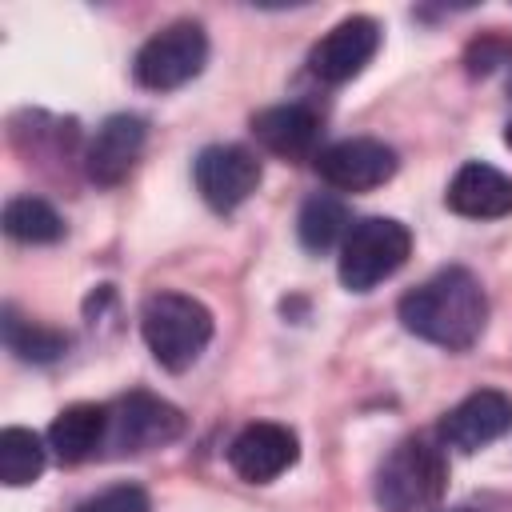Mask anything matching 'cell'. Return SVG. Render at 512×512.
<instances>
[{
	"mask_svg": "<svg viewBox=\"0 0 512 512\" xmlns=\"http://www.w3.org/2000/svg\"><path fill=\"white\" fill-rule=\"evenodd\" d=\"M400 324L448 352H464L488 324V296L468 268H440L424 284L400 296Z\"/></svg>",
	"mask_w": 512,
	"mask_h": 512,
	"instance_id": "obj_1",
	"label": "cell"
},
{
	"mask_svg": "<svg viewBox=\"0 0 512 512\" xmlns=\"http://www.w3.org/2000/svg\"><path fill=\"white\" fill-rule=\"evenodd\" d=\"M140 332L160 368L184 372L212 340V312L184 292H152L140 308Z\"/></svg>",
	"mask_w": 512,
	"mask_h": 512,
	"instance_id": "obj_2",
	"label": "cell"
},
{
	"mask_svg": "<svg viewBox=\"0 0 512 512\" xmlns=\"http://www.w3.org/2000/svg\"><path fill=\"white\" fill-rule=\"evenodd\" d=\"M448 488V460L432 440H400L376 468V504L384 512H432Z\"/></svg>",
	"mask_w": 512,
	"mask_h": 512,
	"instance_id": "obj_3",
	"label": "cell"
},
{
	"mask_svg": "<svg viewBox=\"0 0 512 512\" xmlns=\"http://www.w3.org/2000/svg\"><path fill=\"white\" fill-rule=\"evenodd\" d=\"M412 256V232L392 216H364L340 244V284L348 292H372Z\"/></svg>",
	"mask_w": 512,
	"mask_h": 512,
	"instance_id": "obj_4",
	"label": "cell"
},
{
	"mask_svg": "<svg viewBox=\"0 0 512 512\" xmlns=\"http://www.w3.org/2000/svg\"><path fill=\"white\" fill-rule=\"evenodd\" d=\"M208 64V36L204 24L196 20H172L168 28H160L156 36H148L136 52L132 76L140 88L152 92H172L188 80H196Z\"/></svg>",
	"mask_w": 512,
	"mask_h": 512,
	"instance_id": "obj_5",
	"label": "cell"
},
{
	"mask_svg": "<svg viewBox=\"0 0 512 512\" xmlns=\"http://www.w3.org/2000/svg\"><path fill=\"white\" fill-rule=\"evenodd\" d=\"M180 432H184V412L176 404H168L164 396L136 388L108 408L104 448H112L116 456H136V452H152V448L172 444Z\"/></svg>",
	"mask_w": 512,
	"mask_h": 512,
	"instance_id": "obj_6",
	"label": "cell"
},
{
	"mask_svg": "<svg viewBox=\"0 0 512 512\" xmlns=\"http://www.w3.org/2000/svg\"><path fill=\"white\" fill-rule=\"evenodd\" d=\"M400 160L384 140L372 136H352V140H336L328 148L316 152V172L324 184L340 188V192H368L380 188L396 176Z\"/></svg>",
	"mask_w": 512,
	"mask_h": 512,
	"instance_id": "obj_7",
	"label": "cell"
},
{
	"mask_svg": "<svg viewBox=\"0 0 512 512\" xmlns=\"http://www.w3.org/2000/svg\"><path fill=\"white\" fill-rule=\"evenodd\" d=\"M376 48H380V24L372 16H348L312 44L308 72L324 84H348L372 64Z\"/></svg>",
	"mask_w": 512,
	"mask_h": 512,
	"instance_id": "obj_8",
	"label": "cell"
},
{
	"mask_svg": "<svg viewBox=\"0 0 512 512\" xmlns=\"http://www.w3.org/2000/svg\"><path fill=\"white\" fill-rule=\"evenodd\" d=\"M192 176H196V192L204 196L208 208L232 212V208H240L256 192L260 160L248 148H240V144H208L196 156Z\"/></svg>",
	"mask_w": 512,
	"mask_h": 512,
	"instance_id": "obj_9",
	"label": "cell"
},
{
	"mask_svg": "<svg viewBox=\"0 0 512 512\" xmlns=\"http://www.w3.org/2000/svg\"><path fill=\"white\" fill-rule=\"evenodd\" d=\"M300 456V440L288 424H272V420H256L248 428L236 432V440L228 444V464L240 480L248 484H268L276 476H284Z\"/></svg>",
	"mask_w": 512,
	"mask_h": 512,
	"instance_id": "obj_10",
	"label": "cell"
},
{
	"mask_svg": "<svg viewBox=\"0 0 512 512\" xmlns=\"http://www.w3.org/2000/svg\"><path fill=\"white\" fill-rule=\"evenodd\" d=\"M508 428H512V396L500 388H480L440 420V440L456 452H480L484 444L500 440Z\"/></svg>",
	"mask_w": 512,
	"mask_h": 512,
	"instance_id": "obj_11",
	"label": "cell"
},
{
	"mask_svg": "<svg viewBox=\"0 0 512 512\" xmlns=\"http://www.w3.org/2000/svg\"><path fill=\"white\" fill-rule=\"evenodd\" d=\"M144 140H148V124H144L140 116H128V112L108 116V120L96 128V136L88 140V152H84V172H88V180L100 184V188L120 184V180L132 172V164L140 160Z\"/></svg>",
	"mask_w": 512,
	"mask_h": 512,
	"instance_id": "obj_12",
	"label": "cell"
},
{
	"mask_svg": "<svg viewBox=\"0 0 512 512\" xmlns=\"http://www.w3.org/2000/svg\"><path fill=\"white\" fill-rule=\"evenodd\" d=\"M252 136L280 160H316L320 116L304 104H272L252 116Z\"/></svg>",
	"mask_w": 512,
	"mask_h": 512,
	"instance_id": "obj_13",
	"label": "cell"
},
{
	"mask_svg": "<svg viewBox=\"0 0 512 512\" xmlns=\"http://www.w3.org/2000/svg\"><path fill=\"white\" fill-rule=\"evenodd\" d=\"M448 208L468 216V220H496L512 212V176H504L500 168L484 164V160H468L456 168L448 192H444Z\"/></svg>",
	"mask_w": 512,
	"mask_h": 512,
	"instance_id": "obj_14",
	"label": "cell"
},
{
	"mask_svg": "<svg viewBox=\"0 0 512 512\" xmlns=\"http://www.w3.org/2000/svg\"><path fill=\"white\" fill-rule=\"evenodd\" d=\"M104 440H108V408L100 404H68L48 428V448L60 464H84L104 448Z\"/></svg>",
	"mask_w": 512,
	"mask_h": 512,
	"instance_id": "obj_15",
	"label": "cell"
},
{
	"mask_svg": "<svg viewBox=\"0 0 512 512\" xmlns=\"http://www.w3.org/2000/svg\"><path fill=\"white\" fill-rule=\"evenodd\" d=\"M352 220H348V204L340 196H328V192H316L304 200L300 216H296V232H300V244L308 252H328L336 244H344Z\"/></svg>",
	"mask_w": 512,
	"mask_h": 512,
	"instance_id": "obj_16",
	"label": "cell"
},
{
	"mask_svg": "<svg viewBox=\"0 0 512 512\" xmlns=\"http://www.w3.org/2000/svg\"><path fill=\"white\" fill-rule=\"evenodd\" d=\"M4 232L20 244H56L64 236V220L40 196H12L4 204Z\"/></svg>",
	"mask_w": 512,
	"mask_h": 512,
	"instance_id": "obj_17",
	"label": "cell"
},
{
	"mask_svg": "<svg viewBox=\"0 0 512 512\" xmlns=\"http://www.w3.org/2000/svg\"><path fill=\"white\" fill-rule=\"evenodd\" d=\"M4 344L8 352H16L24 364H52L64 356L68 336L60 328L48 324H32L24 316H16V308H4Z\"/></svg>",
	"mask_w": 512,
	"mask_h": 512,
	"instance_id": "obj_18",
	"label": "cell"
},
{
	"mask_svg": "<svg viewBox=\"0 0 512 512\" xmlns=\"http://www.w3.org/2000/svg\"><path fill=\"white\" fill-rule=\"evenodd\" d=\"M44 440L28 428H4L0 432V480L8 488H24L44 472Z\"/></svg>",
	"mask_w": 512,
	"mask_h": 512,
	"instance_id": "obj_19",
	"label": "cell"
},
{
	"mask_svg": "<svg viewBox=\"0 0 512 512\" xmlns=\"http://www.w3.org/2000/svg\"><path fill=\"white\" fill-rule=\"evenodd\" d=\"M76 512H148V492L140 484H116L88 496Z\"/></svg>",
	"mask_w": 512,
	"mask_h": 512,
	"instance_id": "obj_20",
	"label": "cell"
},
{
	"mask_svg": "<svg viewBox=\"0 0 512 512\" xmlns=\"http://www.w3.org/2000/svg\"><path fill=\"white\" fill-rule=\"evenodd\" d=\"M500 64H512V48L500 36H484V40H476L468 48V72L472 76H484V72H492Z\"/></svg>",
	"mask_w": 512,
	"mask_h": 512,
	"instance_id": "obj_21",
	"label": "cell"
},
{
	"mask_svg": "<svg viewBox=\"0 0 512 512\" xmlns=\"http://www.w3.org/2000/svg\"><path fill=\"white\" fill-rule=\"evenodd\" d=\"M504 144H508V148H512V124H508V128H504Z\"/></svg>",
	"mask_w": 512,
	"mask_h": 512,
	"instance_id": "obj_22",
	"label": "cell"
},
{
	"mask_svg": "<svg viewBox=\"0 0 512 512\" xmlns=\"http://www.w3.org/2000/svg\"><path fill=\"white\" fill-rule=\"evenodd\" d=\"M508 96H512V64H508Z\"/></svg>",
	"mask_w": 512,
	"mask_h": 512,
	"instance_id": "obj_23",
	"label": "cell"
},
{
	"mask_svg": "<svg viewBox=\"0 0 512 512\" xmlns=\"http://www.w3.org/2000/svg\"><path fill=\"white\" fill-rule=\"evenodd\" d=\"M452 512H476V508H452Z\"/></svg>",
	"mask_w": 512,
	"mask_h": 512,
	"instance_id": "obj_24",
	"label": "cell"
}]
</instances>
